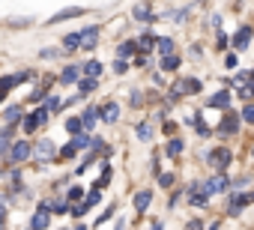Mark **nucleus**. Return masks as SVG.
<instances>
[{
  "mask_svg": "<svg viewBox=\"0 0 254 230\" xmlns=\"http://www.w3.org/2000/svg\"><path fill=\"white\" fill-rule=\"evenodd\" d=\"M200 87H203V84H200L197 78H183V81H177V84L171 87V99H180V96H186V93L194 96V93H200Z\"/></svg>",
  "mask_w": 254,
  "mask_h": 230,
  "instance_id": "f257e3e1",
  "label": "nucleus"
},
{
  "mask_svg": "<svg viewBox=\"0 0 254 230\" xmlns=\"http://www.w3.org/2000/svg\"><path fill=\"white\" fill-rule=\"evenodd\" d=\"M206 162L218 171V173H224V168L233 162V156H230V150H224V147H218V150H212L209 156H206Z\"/></svg>",
  "mask_w": 254,
  "mask_h": 230,
  "instance_id": "f03ea898",
  "label": "nucleus"
},
{
  "mask_svg": "<svg viewBox=\"0 0 254 230\" xmlns=\"http://www.w3.org/2000/svg\"><path fill=\"white\" fill-rule=\"evenodd\" d=\"M51 227V206L48 203H39L36 206V215L30 221V230H48Z\"/></svg>",
  "mask_w": 254,
  "mask_h": 230,
  "instance_id": "7ed1b4c3",
  "label": "nucleus"
},
{
  "mask_svg": "<svg viewBox=\"0 0 254 230\" xmlns=\"http://www.w3.org/2000/svg\"><path fill=\"white\" fill-rule=\"evenodd\" d=\"M189 200H191V206H197V209H203V206H209V191H206V185H200V182H194V185L189 188Z\"/></svg>",
  "mask_w": 254,
  "mask_h": 230,
  "instance_id": "20e7f679",
  "label": "nucleus"
},
{
  "mask_svg": "<svg viewBox=\"0 0 254 230\" xmlns=\"http://www.w3.org/2000/svg\"><path fill=\"white\" fill-rule=\"evenodd\" d=\"M227 188H230V179H227L224 173H215V176L206 179V191H209V194H221V191H227Z\"/></svg>",
  "mask_w": 254,
  "mask_h": 230,
  "instance_id": "39448f33",
  "label": "nucleus"
},
{
  "mask_svg": "<svg viewBox=\"0 0 254 230\" xmlns=\"http://www.w3.org/2000/svg\"><path fill=\"white\" fill-rule=\"evenodd\" d=\"M251 200H254V191H251V194H233V197H230V206H227V215H239Z\"/></svg>",
  "mask_w": 254,
  "mask_h": 230,
  "instance_id": "423d86ee",
  "label": "nucleus"
},
{
  "mask_svg": "<svg viewBox=\"0 0 254 230\" xmlns=\"http://www.w3.org/2000/svg\"><path fill=\"white\" fill-rule=\"evenodd\" d=\"M215 132H218V135H233V132H239V114H233V111H230L227 117L218 123V129H215Z\"/></svg>",
  "mask_w": 254,
  "mask_h": 230,
  "instance_id": "0eeeda50",
  "label": "nucleus"
},
{
  "mask_svg": "<svg viewBox=\"0 0 254 230\" xmlns=\"http://www.w3.org/2000/svg\"><path fill=\"white\" fill-rule=\"evenodd\" d=\"M33 156V147L27 144V141H18L15 147H12V153H9V162H27Z\"/></svg>",
  "mask_w": 254,
  "mask_h": 230,
  "instance_id": "6e6552de",
  "label": "nucleus"
},
{
  "mask_svg": "<svg viewBox=\"0 0 254 230\" xmlns=\"http://www.w3.org/2000/svg\"><path fill=\"white\" fill-rule=\"evenodd\" d=\"M248 42H251V27L245 24V27H239V30H236V36H233V48H236V51H245V48H248Z\"/></svg>",
  "mask_w": 254,
  "mask_h": 230,
  "instance_id": "1a4fd4ad",
  "label": "nucleus"
},
{
  "mask_svg": "<svg viewBox=\"0 0 254 230\" xmlns=\"http://www.w3.org/2000/svg\"><path fill=\"white\" fill-rule=\"evenodd\" d=\"M33 153H36L39 159H54V153H57V147H54V144H51L48 138H42V141H39V144L33 147Z\"/></svg>",
  "mask_w": 254,
  "mask_h": 230,
  "instance_id": "9d476101",
  "label": "nucleus"
},
{
  "mask_svg": "<svg viewBox=\"0 0 254 230\" xmlns=\"http://www.w3.org/2000/svg\"><path fill=\"white\" fill-rule=\"evenodd\" d=\"M78 15H84V9H81V6H69V9L57 12L54 18H48V24H60V21H66V18H78Z\"/></svg>",
  "mask_w": 254,
  "mask_h": 230,
  "instance_id": "9b49d317",
  "label": "nucleus"
},
{
  "mask_svg": "<svg viewBox=\"0 0 254 230\" xmlns=\"http://www.w3.org/2000/svg\"><path fill=\"white\" fill-rule=\"evenodd\" d=\"M81 39H84V45H81V48H87V51H90V48H96V42H99V27L93 24V27L81 30Z\"/></svg>",
  "mask_w": 254,
  "mask_h": 230,
  "instance_id": "f8f14e48",
  "label": "nucleus"
},
{
  "mask_svg": "<svg viewBox=\"0 0 254 230\" xmlns=\"http://www.w3.org/2000/svg\"><path fill=\"white\" fill-rule=\"evenodd\" d=\"M138 45H141V54H150V51L159 45V36H156L153 30H144V36H141V42H138Z\"/></svg>",
  "mask_w": 254,
  "mask_h": 230,
  "instance_id": "ddd939ff",
  "label": "nucleus"
},
{
  "mask_svg": "<svg viewBox=\"0 0 254 230\" xmlns=\"http://www.w3.org/2000/svg\"><path fill=\"white\" fill-rule=\"evenodd\" d=\"M3 120H6V126H15L18 120H24L21 105H9V108H6V114H3Z\"/></svg>",
  "mask_w": 254,
  "mask_h": 230,
  "instance_id": "4468645a",
  "label": "nucleus"
},
{
  "mask_svg": "<svg viewBox=\"0 0 254 230\" xmlns=\"http://www.w3.org/2000/svg\"><path fill=\"white\" fill-rule=\"evenodd\" d=\"M66 132H69L72 138L87 135V132H84V120H81V117H69V120H66Z\"/></svg>",
  "mask_w": 254,
  "mask_h": 230,
  "instance_id": "2eb2a0df",
  "label": "nucleus"
},
{
  "mask_svg": "<svg viewBox=\"0 0 254 230\" xmlns=\"http://www.w3.org/2000/svg\"><path fill=\"white\" fill-rule=\"evenodd\" d=\"M150 200H153V191H150V188H144V191H138V194H135V209H138V212H147V206H150Z\"/></svg>",
  "mask_w": 254,
  "mask_h": 230,
  "instance_id": "dca6fc26",
  "label": "nucleus"
},
{
  "mask_svg": "<svg viewBox=\"0 0 254 230\" xmlns=\"http://www.w3.org/2000/svg\"><path fill=\"white\" fill-rule=\"evenodd\" d=\"M99 117H102V111H99V108H87V111L81 114V120H84V129H93Z\"/></svg>",
  "mask_w": 254,
  "mask_h": 230,
  "instance_id": "f3484780",
  "label": "nucleus"
},
{
  "mask_svg": "<svg viewBox=\"0 0 254 230\" xmlns=\"http://www.w3.org/2000/svg\"><path fill=\"white\" fill-rule=\"evenodd\" d=\"M102 120H105V123H117V120H120V108H117L114 102H108V105L102 108Z\"/></svg>",
  "mask_w": 254,
  "mask_h": 230,
  "instance_id": "a211bd4d",
  "label": "nucleus"
},
{
  "mask_svg": "<svg viewBox=\"0 0 254 230\" xmlns=\"http://www.w3.org/2000/svg\"><path fill=\"white\" fill-rule=\"evenodd\" d=\"M230 105V93L227 90H218L212 99H209V108H227Z\"/></svg>",
  "mask_w": 254,
  "mask_h": 230,
  "instance_id": "6ab92c4d",
  "label": "nucleus"
},
{
  "mask_svg": "<svg viewBox=\"0 0 254 230\" xmlns=\"http://www.w3.org/2000/svg\"><path fill=\"white\" fill-rule=\"evenodd\" d=\"M81 45H84L81 33H69V36L63 39V48H66V51H75V48H81Z\"/></svg>",
  "mask_w": 254,
  "mask_h": 230,
  "instance_id": "aec40b11",
  "label": "nucleus"
},
{
  "mask_svg": "<svg viewBox=\"0 0 254 230\" xmlns=\"http://www.w3.org/2000/svg\"><path fill=\"white\" fill-rule=\"evenodd\" d=\"M75 81H78V69L75 66H66L60 72V84H75Z\"/></svg>",
  "mask_w": 254,
  "mask_h": 230,
  "instance_id": "412c9836",
  "label": "nucleus"
},
{
  "mask_svg": "<svg viewBox=\"0 0 254 230\" xmlns=\"http://www.w3.org/2000/svg\"><path fill=\"white\" fill-rule=\"evenodd\" d=\"M159 51H162V57H171V54H174V39L159 36Z\"/></svg>",
  "mask_w": 254,
  "mask_h": 230,
  "instance_id": "4be33fe9",
  "label": "nucleus"
},
{
  "mask_svg": "<svg viewBox=\"0 0 254 230\" xmlns=\"http://www.w3.org/2000/svg\"><path fill=\"white\" fill-rule=\"evenodd\" d=\"M84 72H87V78H99V75H102V63H99V60H90V63L84 66Z\"/></svg>",
  "mask_w": 254,
  "mask_h": 230,
  "instance_id": "5701e85b",
  "label": "nucleus"
},
{
  "mask_svg": "<svg viewBox=\"0 0 254 230\" xmlns=\"http://www.w3.org/2000/svg\"><path fill=\"white\" fill-rule=\"evenodd\" d=\"M162 69H165V72L180 69V57H174V54H171V57H162Z\"/></svg>",
  "mask_w": 254,
  "mask_h": 230,
  "instance_id": "b1692460",
  "label": "nucleus"
},
{
  "mask_svg": "<svg viewBox=\"0 0 254 230\" xmlns=\"http://www.w3.org/2000/svg\"><path fill=\"white\" fill-rule=\"evenodd\" d=\"M183 147H186V144H183L180 138H171V141H168V156H180Z\"/></svg>",
  "mask_w": 254,
  "mask_h": 230,
  "instance_id": "393cba45",
  "label": "nucleus"
},
{
  "mask_svg": "<svg viewBox=\"0 0 254 230\" xmlns=\"http://www.w3.org/2000/svg\"><path fill=\"white\" fill-rule=\"evenodd\" d=\"M135 51H138L135 42H123V45H120V57H123V60H126V57H132Z\"/></svg>",
  "mask_w": 254,
  "mask_h": 230,
  "instance_id": "a878e982",
  "label": "nucleus"
},
{
  "mask_svg": "<svg viewBox=\"0 0 254 230\" xmlns=\"http://www.w3.org/2000/svg\"><path fill=\"white\" fill-rule=\"evenodd\" d=\"M150 18H153L150 6H138V9H135V21H150Z\"/></svg>",
  "mask_w": 254,
  "mask_h": 230,
  "instance_id": "bb28decb",
  "label": "nucleus"
},
{
  "mask_svg": "<svg viewBox=\"0 0 254 230\" xmlns=\"http://www.w3.org/2000/svg\"><path fill=\"white\" fill-rule=\"evenodd\" d=\"M135 135H138V138H141V141H150V138H153V129H150V126H147V123H141V126H138V129H135Z\"/></svg>",
  "mask_w": 254,
  "mask_h": 230,
  "instance_id": "cd10ccee",
  "label": "nucleus"
},
{
  "mask_svg": "<svg viewBox=\"0 0 254 230\" xmlns=\"http://www.w3.org/2000/svg\"><path fill=\"white\" fill-rule=\"evenodd\" d=\"M69 144H72L75 150H81V147H87V144H93V141H90V135H78V138H72Z\"/></svg>",
  "mask_w": 254,
  "mask_h": 230,
  "instance_id": "c85d7f7f",
  "label": "nucleus"
},
{
  "mask_svg": "<svg viewBox=\"0 0 254 230\" xmlns=\"http://www.w3.org/2000/svg\"><path fill=\"white\" fill-rule=\"evenodd\" d=\"M174 179H177L174 173H159V185H162V188H171V185H174Z\"/></svg>",
  "mask_w": 254,
  "mask_h": 230,
  "instance_id": "c756f323",
  "label": "nucleus"
},
{
  "mask_svg": "<svg viewBox=\"0 0 254 230\" xmlns=\"http://www.w3.org/2000/svg\"><path fill=\"white\" fill-rule=\"evenodd\" d=\"M87 206H96V203H102V194H99V188H93L90 194H87V200H84Z\"/></svg>",
  "mask_w": 254,
  "mask_h": 230,
  "instance_id": "7c9ffc66",
  "label": "nucleus"
},
{
  "mask_svg": "<svg viewBox=\"0 0 254 230\" xmlns=\"http://www.w3.org/2000/svg\"><path fill=\"white\" fill-rule=\"evenodd\" d=\"M90 90H96V78H84L81 81V93H90Z\"/></svg>",
  "mask_w": 254,
  "mask_h": 230,
  "instance_id": "2f4dec72",
  "label": "nucleus"
},
{
  "mask_svg": "<svg viewBox=\"0 0 254 230\" xmlns=\"http://www.w3.org/2000/svg\"><path fill=\"white\" fill-rule=\"evenodd\" d=\"M126 69H129V63H126L123 57H117V63H114V72H117V75H123Z\"/></svg>",
  "mask_w": 254,
  "mask_h": 230,
  "instance_id": "473e14b6",
  "label": "nucleus"
},
{
  "mask_svg": "<svg viewBox=\"0 0 254 230\" xmlns=\"http://www.w3.org/2000/svg\"><path fill=\"white\" fill-rule=\"evenodd\" d=\"M194 126H197V135H209V129H206L203 120H200V114H194Z\"/></svg>",
  "mask_w": 254,
  "mask_h": 230,
  "instance_id": "72a5a7b5",
  "label": "nucleus"
},
{
  "mask_svg": "<svg viewBox=\"0 0 254 230\" xmlns=\"http://www.w3.org/2000/svg\"><path fill=\"white\" fill-rule=\"evenodd\" d=\"M75 153H78V150H75V147H72V144H66V147H63V150H60V159H72V156H75Z\"/></svg>",
  "mask_w": 254,
  "mask_h": 230,
  "instance_id": "f704fd0d",
  "label": "nucleus"
},
{
  "mask_svg": "<svg viewBox=\"0 0 254 230\" xmlns=\"http://www.w3.org/2000/svg\"><path fill=\"white\" fill-rule=\"evenodd\" d=\"M108 182H111V168H105V171H102V176H99V188H105Z\"/></svg>",
  "mask_w": 254,
  "mask_h": 230,
  "instance_id": "c9c22d12",
  "label": "nucleus"
},
{
  "mask_svg": "<svg viewBox=\"0 0 254 230\" xmlns=\"http://www.w3.org/2000/svg\"><path fill=\"white\" fill-rule=\"evenodd\" d=\"M242 120H245V123H254V105H248V108L242 111Z\"/></svg>",
  "mask_w": 254,
  "mask_h": 230,
  "instance_id": "e433bc0d",
  "label": "nucleus"
},
{
  "mask_svg": "<svg viewBox=\"0 0 254 230\" xmlns=\"http://www.w3.org/2000/svg\"><path fill=\"white\" fill-rule=\"evenodd\" d=\"M236 63H239L236 54H227V57H224V66H227V69H236Z\"/></svg>",
  "mask_w": 254,
  "mask_h": 230,
  "instance_id": "4c0bfd02",
  "label": "nucleus"
},
{
  "mask_svg": "<svg viewBox=\"0 0 254 230\" xmlns=\"http://www.w3.org/2000/svg\"><path fill=\"white\" fill-rule=\"evenodd\" d=\"M57 105H60V99H57V96H48V102H45V108H51V111H60Z\"/></svg>",
  "mask_w": 254,
  "mask_h": 230,
  "instance_id": "58836bf2",
  "label": "nucleus"
},
{
  "mask_svg": "<svg viewBox=\"0 0 254 230\" xmlns=\"http://www.w3.org/2000/svg\"><path fill=\"white\" fill-rule=\"evenodd\" d=\"M51 212H69V206H66V200H57V203L51 206Z\"/></svg>",
  "mask_w": 254,
  "mask_h": 230,
  "instance_id": "ea45409f",
  "label": "nucleus"
},
{
  "mask_svg": "<svg viewBox=\"0 0 254 230\" xmlns=\"http://www.w3.org/2000/svg\"><path fill=\"white\" fill-rule=\"evenodd\" d=\"M87 209H90V206H87V203H78V206H75V209H72V215H75V218H81V215H84V212H87Z\"/></svg>",
  "mask_w": 254,
  "mask_h": 230,
  "instance_id": "a19ab883",
  "label": "nucleus"
},
{
  "mask_svg": "<svg viewBox=\"0 0 254 230\" xmlns=\"http://www.w3.org/2000/svg\"><path fill=\"white\" fill-rule=\"evenodd\" d=\"M69 200H81V188H78V185L69 188Z\"/></svg>",
  "mask_w": 254,
  "mask_h": 230,
  "instance_id": "79ce46f5",
  "label": "nucleus"
},
{
  "mask_svg": "<svg viewBox=\"0 0 254 230\" xmlns=\"http://www.w3.org/2000/svg\"><path fill=\"white\" fill-rule=\"evenodd\" d=\"M200 227H203V224H200V221H197V218H194V221H189V224H186V230H200Z\"/></svg>",
  "mask_w": 254,
  "mask_h": 230,
  "instance_id": "37998d69",
  "label": "nucleus"
},
{
  "mask_svg": "<svg viewBox=\"0 0 254 230\" xmlns=\"http://www.w3.org/2000/svg\"><path fill=\"white\" fill-rule=\"evenodd\" d=\"M135 66H147V54H138L135 57Z\"/></svg>",
  "mask_w": 254,
  "mask_h": 230,
  "instance_id": "c03bdc74",
  "label": "nucleus"
},
{
  "mask_svg": "<svg viewBox=\"0 0 254 230\" xmlns=\"http://www.w3.org/2000/svg\"><path fill=\"white\" fill-rule=\"evenodd\" d=\"M153 230H162V224H153Z\"/></svg>",
  "mask_w": 254,
  "mask_h": 230,
  "instance_id": "a18cd8bd",
  "label": "nucleus"
},
{
  "mask_svg": "<svg viewBox=\"0 0 254 230\" xmlns=\"http://www.w3.org/2000/svg\"><path fill=\"white\" fill-rule=\"evenodd\" d=\"M209 230H218V221H215V224H212V227H209Z\"/></svg>",
  "mask_w": 254,
  "mask_h": 230,
  "instance_id": "49530a36",
  "label": "nucleus"
},
{
  "mask_svg": "<svg viewBox=\"0 0 254 230\" xmlns=\"http://www.w3.org/2000/svg\"><path fill=\"white\" fill-rule=\"evenodd\" d=\"M75 230H87V227H75Z\"/></svg>",
  "mask_w": 254,
  "mask_h": 230,
  "instance_id": "de8ad7c7",
  "label": "nucleus"
},
{
  "mask_svg": "<svg viewBox=\"0 0 254 230\" xmlns=\"http://www.w3.org/2000/svg\"><path fill=\"white\" fill-rule=\"evenodd\" d=\"M251 78H254V72H251Z\"/></svg>",
  "mask_w": 254,
  "mask_h": 230,
  "instance_id": "09e8293b",
  "label": "nucleus"
},
{
  "mask_svg": "<svg viewBox=\"0 0 254 230\" xmlns=\"http://www.w3.org/2000/svg\"><path fill=\"white\" fill-rule=\"evenodd\" d=\"M251 156H254V150H251Z\"/></svg>",
  "mask_w": 254,
  "mask_h": 230,
  "instance_id": "8fccbe9b",
  "label": "nucleus"
}]
</instances>
